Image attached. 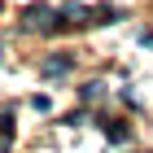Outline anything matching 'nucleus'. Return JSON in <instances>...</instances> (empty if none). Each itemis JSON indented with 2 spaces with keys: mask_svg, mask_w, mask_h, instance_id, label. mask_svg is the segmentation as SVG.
I'll return each instance as SVG.
<instances>
[{
  "mask_svg": "<svg viewBox=\"0 0 153 153\" xmlns=\"http://www.w3.org/2000/svg\"><path fill=\"white\" fill-rule=\"evenodd\" d=\"M22 26L26 31H57V13L48 9V4H31L22 13Z\"/></svg>",
  "mask_w": 153,
  "mask_h": 153,
  "instance_id": "obj_1",
  "label": "nucleus"
},
{
  "mask_svg": "<svg viewBox=\"0 0 153 153\" xmlns=\"http://www.w3.org/2000/svg\"><path fill=\"white\" fill-rule=\"evenodd\" d=\"M70 66H74L70 57H48V61H44V79H53V74H66Z\"/></svg>",
  "mask_w": 153,
  "mask_h": 153,
  "instance_id": "obj_2",
  "label": "nucleus"
},
{
  "mask_svg": "<svg viewBox=\"0 0 153 153\" xmlns=\"http://www.w3.org/2000/svg\"><path fill=\"white\" fill-rule=\"evenodd\" d=\"M57 18H66V22H88V9H83V4H66Z\"/></svg>",
  "mask_w": 153,
  "mask_h": 153,
  "instance_id": "obj_3",
  "label": "nucleus"
},
{
  "mask_svg": "<svg viewBox=\"0 0 153 153\" xmlns=\"http://www.w3.org/2000/svg\"><path fill=\"white\" fill-rule=\"evenodd\" d=\"M105 136H109V140H127V127H123V123H114V118H109V123H105Z\"/></svg>",
  "mask_w": 153,
  "mask_h": 153,
  "instance_id": "obj_4",
  "label": "nucleus"
},
{
  "mask_svg": "<svg viewBox=\"0 0 153 153\" xmlns=\"http://www.w3.org/2000/svg\"><path fill=\"white\" fill-rule=\"evenodd\" d=\"M83 101H101V96H105V88H101V83H83Z\"/></svg>",
  "mask_w": 153,
  "mask_h": 153,
  "instance_id": "obj_5",
  "label": "nucleus"
},
{
  "mask_svg": "<svg viewBox=\"0 0 153 153\" xmlns=\"http://www.w3.org/2000/svg\"><path fill=\"white\" fill-rule=\"evenodd\" d=\"M0 153H9V131H0Z\"/></svg>",
  "mask_w": 153,
  "mask_h": 153,
  "instance_id": "obj_6",
  "label": "nucleus"
}]
</instances>
